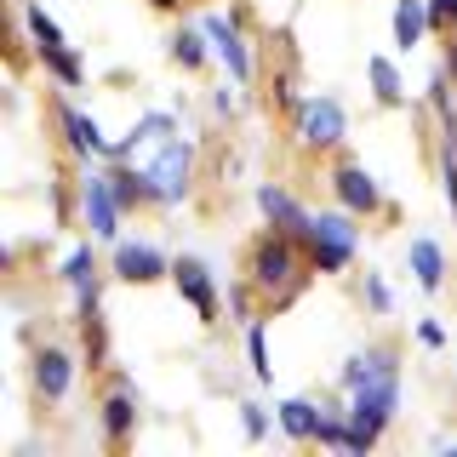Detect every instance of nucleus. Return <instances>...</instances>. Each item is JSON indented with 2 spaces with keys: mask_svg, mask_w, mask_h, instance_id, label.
<instances>
[{
  "mask_svg": "<svg viewBox=\"0 0 457 457\" xmlns=\"http://www.w3.org/2000/svg\"><path fill=\"white\" fill-rule=\"evenodd\" d=\"M240 275L257 286V297H263V309H269V314H280V309H292L297 297L309 292L314 263H309V246H303V240L269 223L263 235H252V240H246Z\"/></svg>",
  "mask_w": 457,
  "mask_h": 457,
  "instance_id": "1",
  "label": "nucleus"
},
{
  "mask_svg": "<svg viewBox=\"0 0 457 457\" xmlns=\"http://www.w3.org/2000/svg\"><path fill=\"white\" fill-rule=\"evenodd\" d=\"M361 218L354 212H314V223H309V235H303V246H309V263H314V275H343V269L354 263V246H361V228H354Z\"/></svg>",
  "mask_w": 457,
  "mask_h": 457,
  "instance_id": "2",
  "label": "nucleus"
},
{
  "mask_svg": "<svg viewBox=\"0 0 457 457\" xmlns=\"http://www.w3.org/2000/svg\"><path fill=\"white\" fill-rule=\"evenodd\" d=\"M326 189H332V200L343 212H354V218H389V200H383L378 178L354 161V154H326Z\"/></svg>",
  "mask_w": 457,
  "mask_h": 457,
  "instance_id": "3",
  "label": "nucleus"
},
{
  "mask_svg": "<svg viewBox=\"0 0 457 457\" xmlns=\"http://www.w3.org/2000/svg\"><path fill=\"white\" fill-rule=\"evenodd\" d=\"M195 171H200V161H195V143L189 137H161V154L149 161V183H154V200L161 206H183V200L195 195Z\"/></svg>",
  "mask_w": 457,
  "mask_h": 457,
  "instance_id": "4",
  "label": "nucleus"
},
{
  "mask_svg": "<svg viewBox=\"0 0 457 457\" xmlns=\"http://www.w3.org/2000/svg\"><path fill=\"white\" fill-rule=\"evenodd\" d=\"M97 423H104V446L109 452H126L137 440V395H132V378L126 371H104V395H97Z\"/></svg>",
  "mask_w": 457,
  "mask_h": 457,
  "instance_id": "5",
  "label": "nucleus"
},
{
  "mask_svg": "<svg viewBox=\"0 0 457 457\" xmlns=\"http://www.w3.org/2000/svg\"><path fill=\"white\" fill-rule=\"evenodd\" d=\"M292 137L303 154H337L343 149V104L337 97H303L292 114Z\"/></svg>",
  "mask_w": 457,
  "mask_h": 457,
  "instance_id": "6",
  "label": "nucleus"
},
{
  "mask_svg": "<svg viewBox=\"0 0 457 457\" xmlns=\"http://www.w3.org/2000/svg\"><path fill=\"white\" fill-rule=\"evenodd\" d=\"M171 286H178L183 297H189V309L200 314V326H218V314H223V303H218V280H212V269L200 263V257H171Z\"/></svg>",
  "mask_w": 457,
  "mask_h": 457,
  "instance_id": "7",
  "label": "nucleus"
},
{
  "mask_svg": "<svg viewBox=\"0 0 457 457\" xmlns=\"http://www.w3.org/2000/svg\"><path fill=\"white\" fill-rule=\"evenodd\" d=\"M120 200H114V189H109V171H86L80 178V223L92 228L97 240H114L120 235Z\"/></svg>",
  "mask_w": 457,
  "mask_h": 457,
  "instance_id": "8",
  "label": "nucleus"
},
{
  "mask_svg": "<svg viewBox=\"0 0 457 457\" xmlns=\"http://www.w3.org/2000/svg\"><path fill=\"white\" fill-rule=\"evenodd\" d=\"M52 120H57V137H63V149L75 154V161H97V154L109 149L104 126H97V120H92L86 109L63 104V97H52Z\"/></svg>",
  "mask_w": 457,
  "mask_h": 457,
  "instance_id": "9",
  "label": "nucleus"
},
{
  "mask_svg": "<svg viewBox=\"0 0 457 457\" xmlns=\"http://www.w3.org/2000/svg\"><path fill=\"white\" fill-rule=\"evenodd\" d=\"M29 383H35V395L46 400V406H57V400L69 395V383H75V354H69L63 343H35Z\"/></svg>",
  "mask_w": 457,
  "mask_h": 457,
  "instance_id": "10",
  "label": "nucleus"
},
{
  "mask_svg": "<svg viewBox=\"0 0 457 457\" xmlns=\"http://www.w3.org/2000/svg\"><path fill=\"white\" fill-rule=\"evenodd\" d=\"M109 269H114V280H126V286L171 280V257H166V252H154V246H132V240H114Z\"/></svg>",
  "mask_w": 457,
  "mask_h": 457,
  "instance_id": "11",
  "label": "nucleus"
},
{
  "mask_svg": "<svg viewBox=\"0 0 457 457\" xmlns=\"http://www.w3.org/2000/svg\"><path fill=\"white\" fill-rule=\"evenodd\" d=\"M257 212H263V223H275L286 235H297V240H303L309 223H314V212L286 189V183H257Z\"/></svg>",
  "mask_w": 457,
  "mask_h": 457,
  "instance_id": "12",
  "label": "nucleus"
},
{
  "mask_svg": "<svg viewBox=\"0 0 457 457\" xmlns=\"http://www.w3.org/2000/svg\"><path fill=\"white\" fill-rule=\"evenodd\" d=\"M212 35V52L228 63V75H235V86H252L257 75H252V52H246V35H240V23L235 18H206L200 23Z\"/></svg>",
  "mask_w": 457,
  "mask_h": 457,
  "instance_id": "13",
  "label": "nucleus"
},
{
  "mask_svg": "<svg viewBox=\"0 0 457 457\" xmlns=\"http://www.w3.org/2000/svg\"><path fill=\"white\" fill-rule=\"evenodd\" d=\"M109 189H114V200H120V212H143V206H161L154 200V183H149V166H132V161H114L109 166Z\"/></svg>",
  "mask_w": 457,
  "mask_h": 457,
  "instance_id": "14",
  "label": "nucleus"
},
{
  "mask_svg": "<svg viewBox=\"0 0 457 457\" xmlns=\"http://www.w3.org/2000/svg\"><path fill=\"white\" fill-rule=\"evenodd\" d=\"M80 361L92 378L109 371V326H104V303H80Z\"/></svg>",
  "mask_w": 457,
  "mask_h": 457,
  "instance_id": "15",
  "label": "nucleus"
},
{
  "mask_svg": "<svg viewBox=\"0 0 457 457\" xmlns=\"http://www.w3.org/2000/svg\"><path fill=\"white\" fill-rule=\"evenodd\" d=\"M57 280L75 292V303H104V280H97V252L92 246H75V252H69Z\"/></svg>",
  "mask_w": 457,
  "mask_h": 457,
  "instance_id": "16",
  "label": "nucleus"
},
{
  "mask_svg": "<svg viewBox=\"0 0 457 457\" xmlns=\"http://www.w3.org/2000/svg\"><path fill=\"white\" fill-rule=\"evenodd\" d=\"M280 428L297 440V446H314V435H320V411L326 406H314V400H280Z\"/></svg>",
  "mask_w": 457,
  "mask_h": 457,
  "instance_id": "17",
  "label": "nucleus"
},
{
  "mask_svg": "<svg viewBox=\"0 0 457 457\" xmlns=\"http://www.w3.org/2000/svg\"><path fill=\"white\" fill-rule=\"evenodd\" d=\"M406 257H411V275H418L423 292H440V286H446V252H440L428 235L411 240V252H406Z\"/></svg>",
  "mask_w": 457,
  "mask_h": 457,
  "instance_id": "18",
  "label": "nucleus"
},
{
  "mask_svg": "<svg viewBox=\"0 0 457 457\" xmlns=\"http://www.w3.org/2000/svg\"><path fill=\"white\" fill-rule=\"evenodd\" d=\"M428 35V0H395V46L411 52Z\"/></svg>",
  "mask_w": 457,
  "mask_h": 457,
  "instance_id": "19",
  "label": "nucleus"
},
{
  "mask_svg": "<svg viewBox=\"0 0 457 457\" xmlns=\"http://www.w3.org/2000/svg\"><path fill=\"white\" fill-rule=\"evenodd\" d=\"M366 75H371L378 109H406V86H400V69L389 63V57H366Z\"/></svg>",
  "mask_w": 457,
  "mask_h": 457,
  "instance_id": "20",
  "label": "nucleus"
},
{
  "mask_svg": "<svg viewBox=\"0 0 457 457\" xmlns=\"http://www.w3.org/2000/svg\"><path fill=\"white\" fill-rule=\"evenodd\" d=\"M35 57H40V69H52V80H57V86H69V92H75V86L86 80V69H80V57H75V52H69V46H40Z\"/></svg>",
  "mask_w": 457,
  "mask_h": 457,
  "instance_id": "21",
  "label": "nucleus"
},
{
  "mask_svg": "<svg viewBox=\"0 0 457 457\" xmlns=\"http://www.w3.org/2000/svg\"><path fill=\"white\" fill-rule=\"evenodd\" d=\"M206 29H178V35H171V63H178V69H189V75H195V69H206Z\"/></svg>",
  "mask_w": 457,
  "mask_h": 457,
  "instance_id": "22",
  "label": "nucleus"
},
{
  "mask_svg": "<svg viewBox=\"0 0 457 457\" xmlns=\"http://www.w3.org/2000/svg\"><path fill=\"white\" fill-rule=\"evenodd\" d=\"M452 75L446 69H435V75H428V109L440 114V126H446V137H457V104H452Z\"/></svg>",
  "mask_w": 457,
  "mask_h": 457,
  "instance_id": "23",
  "label": "nucleus"
},
{
  "mask_svg": "<svg viewBox=\"0 0 457 457\" xmlns=\"http://www.w3.org/2000/svg\"><path fill=\"white\" fill-rule=\"evenodd\" d=\"M246 354H252V378L257 383H275V366H269V332H263V314L246 320Z\"/></svg>",
  "mask_w": 457,
  "mask_h": 457,
  "instance_id": "24",
  "label": "nucleus"
},
{
  "mask_svg": "<svg viewBox=\"0 0 457 457\" xmlns=\"http://www.w3.org/2000/svg\"><path fill=\"white\" fill-rule=\"evenodd\" d=\"M349 435H354V428H349V406H326L320 411V435H314V446H337V452H349Z\"/></svg>",
  "mask_w": 457,
  "mask_h": 457,
  "instance_id": "25",
  "label": "nucleus"
},
{
  "mask_svg": "<svg viewBox=\"0 0 457 457\" xmlns=\"http://www.w3.org/2000/svg\"><path fill=\"white\" fill-rule=\"evenodd\" d=\"M23 29H29V40H35V52H40V46H69L63 29L46 18V6H23Z\"/></svg>",
  "mask_w": 457,
  "mask_h": 457,
  "instance_id": "26",
  "label": "nucleus"
},
{
  "mask_svg": "<svg viewBox=\"0 0 457 457\" xmlns=\"http://www.w3.org/2000/svg\"><path fill=\"white\" fill-rule=\"evenodd\" d=\"M452 29H457V0H428V35L446 40Z\"/></svg>",
  "mask_w": 457,
  "mask_h": 457,
  "instance_id": "27",
  "label": "nucleus"
},
{
  "mask_svg": "<svg viewBox=\"0 0 457 457\" xmlns=\"http://www.w3.org/2000/svg\"><path fill=\"white\" fill-rule=\"evenodd\" d=\"M366 303L378 309V314H389V309H395V297H389V286H383V275H366Z\"/></svg>",
  "mask_w": 457,
  "mask_h": 457,
  "instance_id": "28",
  "label": "nucleus"
},
{
  "mask_svg": "<svg viewBox=\"0 0 457 457\" xmlns=\"http://www.w3.org/2000/svg\"><path fill=\"white\" fill-rule=\"evenodd\" d=\"M240 423H246V440H263V435H269V418H263V406H252V400L240 406Z\"/></svg>",
  "mask_w": 457,
  "mask_h": 457,
  "instance_id": "29",
  "label": "nucleus"
},
{
  "mask_svg": "<svg viewBox=\"0 0 457 457\" xmlns=\"http://www.w3.org/2000/svg\"><path fill=\"white\" fill-rule=\"evenodd\" d=\"M440 69L452 75V86H457V29L446 35V46H440Z\"/></svg>",
  "mask_w": 457,
  "mask_h": 457,
  "instance_id": "30",
  "label": "nucleus"
},
{
  "mask_svg": "<svg viewBox=\"0 0 457 457\" xmlns=\"http://www.w3.org/2000/svg\"><path fill=\"white\" fill-rule=\"evenodd\" d=\"M418 343H423V349H440V343H446V332H440L435 320H423V326H418Z\"/></svg>",
  "mask_w": 457,
  "mask_h": 457,
  "instance_id": "31",
  "label": "nucleus"
},
{
  "mask_svg": "<svg viewBox=\"0 0 457 457\" xmlns=\"http://www.w3.org/2000/svg\"><path fill=\"white\" fill-rule=\"evenodd\" d=\"M212 109H218V120H228V114H235V97H228V86H218V92H212Z\"/></svg>",
  "mask_w": 457,
  "mask_h": 457,
  "instance_id": "32",
  "label": "nucleus"
},
{
  "mask_svg": "<svg viewBox=\"0 0 457 457\" xmlns=\"http://www.w3.org/2000/svg\"><path fill=\"white\" fill-rule=\"evenodd\" d=\"M149 6H154V12H166V18H171V12H178L183 0H149Z\"/></svg>",
  "mask_w": 457,
  "mask_h": 457,
  "instance_id": "33",
  "label": "nucleus"
},
{
  "mask_svg": "<svg viewBox=\"0 0 457 457\" xmlns=\"http://www.w3.org/2000/svg\"><path fill=\"white\" fill-rule=\"evenodd\" d=\"M452 143H457V137H452Z\"/></svg>",
  "mask_w": 457,
  "mask_h": 457,
  "instance_id": "34",
  "label": "nucleus"
}]
</instances>
